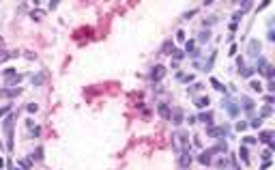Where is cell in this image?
<instances>
[{
	"instance_id": "42",
	"label": "cell",
	"mask_w": 275,
	"mask_h": 170,
	"mask_svg": "<svg viewBox=\"0 0 275 170\" xmlns=\"http://www.w3.org/2000/svg\"><path fill=\"white\" fill-rule=\"evenodd\" d=\"M13 170H19V168H13Z\"/></svg>"
},
{
	"instance_id": "37",
	"label": "cell",
	"mask_w": 275,
	"mask_h": 170,
	"mask_svg": "<svg viewBox=\"0 0 275 170\" xmlns=\"http://www.w3.org/2000/svg\"><path fill=\"white\" fill-rule=\"evenodd\" d=\"M264 103L271 106V103H273V95H267V97H264Z\"/></svg>"
},
{
	"instance_id": "28",
	"label": "cell",
	"mask_w": 275,
	"mask_h": 170,
	"mask_svg": "<svg viewBox=\"0 0 275 170\" xmlns=\"http://www.w3.org/2000/svg\"><path fill=\"white\" fill-rule=\"evenodd\" d=\"M217 168H228V159L226 157H222V159H217V164H215Z\"/></svg>"
},
{
	"instance_id": "14",
	"label": "cell",
	"mask_w": 275,
	"mask_h": 170,
	"mask_svg": "<svg viewBox=\"0 0 275 170\" xmlns=\"http://www.w3.org/2000/svg\"><path fill=\"white\" fill-rule=\"evenodd\" d=\"M239 108H245V110H252V108H254V101H252L249 97H241V101H239Z\"/></svg>"
},
{
	"instance_id": "40",
	"label": "cell",
	"mask_w": 275,
	"mask_h": 170,
	"mask_svg": "<svg viewBox=\"0 0 275 170\" xmlns=\"http://www.w3.org/2000/svg\"><path fill=\"white\" fill-rule=\"evenodd\" d=\"M6 110H9V106H4V108H0V116H4V114H6Z\"/></svg>"
},
{
	"instance_id": "7",
	"label": "cell",
	"mask_w": 275,
	"mask_h": 170,
	"mask_svg": "<svg viewBox=\"0 0 275 170\" xmlns=\"http://www.w3.org/2000/svg\"><path fill=\"white\" fill-rule=\"evenodd\" d=\"M15 119H17V114H9V116H6V121L2 123V129L6 131V136H9V133H13V131H11V127H13Z\"/></svg>"
},
{
	"instance_id": "1",
	"label": "cell",
	"mask_w": 275,
	"mask_h": 170,
	"mask_svg": "<svg viewBox=\"0 0 275 170\" xmlns=\"http://www.w3.org/2000/svg\"><path fill=\"white\" fill-rule=\"evenodd\" d=\"M172 146L181 153V151H191L189 149V136L185 131H174L172 133Z\"/></svg>"
},
{
	"instance_id": "34",
	"label": "cell",
	"mask_w": 275,
	"mask_h": 170,
	"mask_svg": "<svg viewBox=\"0 0 275 170\" xmlns=\"http://www.w3.org/2000/svg\"><path fill=\"white\" fill-rule=\"evenodd\" d=\"M236 129H239V131L247 129V123H245V121H239V123H236Z\"/></svg>"
},
{
	"instance_id": "5",
	"label": "cell",
	"mask_w": 275,
	"mask_h": 170,
	"mask_svg": "<svg viewBox=\"0 0 275 170\" xmlns=\"http://www.w3.org/2000/svg\"><path fill=\"white\" fill-rule=\"evenodd\" d=\"M206 133H209L211 138H222V136L228 133V127H224V125H222V127H209L206 129Z\"/></svg>"
},
{
	"instance_id": "16",
	"label": "cell",
	"mask_w": 275,
	"mask_h": 170,
	"mask_svg": "<svg viewBox=\"0 0 275 170\" xmlns=\"http://www.w3.org/2000/svg\"><path fill=\"white\" fill-rule=\"evenodd\" d=\"M193 103H196V106H198V108H209V103H211V99H209V97H204V95H202V97H198V99H196V101H193Z\"/></svg>"
},
{
	"instance_id": "3",
	"label": "cell",
	"mask_w": 275,
	"mask_h": 170,
	"mask_svg": "<svg viewBox=\"0 0 275 170\" xmlns=\"http://www.w3.org/2000/svg\"><path fill=\"white\" fill-rule=\"evenodd\" d=\"M191 162H193V157H191V151H181V155H179V164H181V168H189L191 166Z\"/></svg>"
},
{
	"instance_id": "24",
	"label": "cell",
	"mask_w": 275,
	"mask_h": 170,
	"mask_svg": "<svg viewBox=\"0 0 275 170\" xmlns=\"http://www.w3.org/2000/svg\"><path fill=\"white\" fill-rule=\"evenodd\" d=\"M239 153H241V159H243V162L247 164V162H249V155H247V149H245V146H241V151H239Z\"/></svg>"
},
{
	"instance_id": "23",
	"label": "cell",
	"mask_w": 275,
	"mask_h": 170,
	"mask_svg": "<svg viewBox=\"0 0 275 170\" xmlns=\"http://www.w3.org/2000/svg\"><path fill=\"white\" fill-rule=\"evenodd\" d=\"M211 84L215 86L217 90H222V93H226V86H224V84H219V80H215V78H213V80H211Z\"/></svg>"
},
{
	"instance_id": "32",
	"label": "cell",
	"mask_w": 275,
	"mask_h": 170,
	"mask_svg": "<svg viewBox=\"0 0 275 170\" xmlns=\"http://www.w3.org/2000/svg\"><path fill=\"white\" fill-rule=\"evenodd\" d=\"M209 37H211V33H209V30H204V33H200V37H198V39H200V41H206Z\"/></svg>"
},
{
	"instance_id": "43",
	"label": "cell",
	"mask_w": 275,
	"mask_h": 170,
	"mask_svg": "<svg viewBox=\"0 0 275 170\" xmlns=\"http://www.w3.org/2000/svg\"><path fill=\"white\" fill-rule=\"evenodd\" d=\"M185 170H189V168H185Z\"/></svg>"
},
{
	"instance_id": "31",
	"label": "cell",
	"mask_w": 275,
	"mask_h": 170,
	"mask_svg": "<svg viewBox=\"0 0 275 170\" xmlns=\"http://www.w3.org/2000/svg\"><path fill=\"white\" fill-rule=\"evenodd\" d=\"M193 45H196L193 41H187V43H185V50H187V54H191V52H193Z\"/></svg>"
},
{
	"instance_id": "9",
	"label": "cell",
	"mask_w": 275,
	"mask_h": 170,
	"mask_svg": "<svg viewBox=\"0 0 275 170\" xmlns=\"http://www.w3.org/2000/svg\"><path fill=\"white\" fill-rule=\"evenodd\" d=\"M196 119H198L200 123L209 125V127H211V123H213V114H211V112H202V114H200V116H196Z\"/></svg>"
},
{
	"instance_id": "8",
	"label": "cell",
	"mask_w": 275,
	"mask_h": 170,
	"mask_svg": "<svg viewBox=\"0 0 275 170\" xmlns=\"http://www.w3.org/2000/svg\"><path fill=\"white\" fill-rule=\"evenodd\" d=\"M258 54H260V41L252 39L249 41V56H258Z\"/></svg>"
},
{
	"instance_id": "15",
	"label": "cell",
	"mask_w": 275,
	"mask_h": 170,
	"mask_svg": "<svg viewBox=\"0 0 275 170\" xmlns=\"http://www.w3.org/2000/svg\"><path fill=\"white\" fill-rule=\"evenodd\" d=\"M211 155H213L211 151H204V153H202V155L198 157V162H200L202 166H209V164H211Z\"/></svg>"
},
{
	"instance_id": "20",
	"label": "cell",
	"mask_w": 275,
	"mask_h": 170,
	"mask_svg": "<svg viewBox=\"0 0 275 170\" xmlns=\"http://www.w3.org/2000/svg\"><path fill=\"white\" fill-rule=\"evenodd\" d=\"M271 114H273V108H271V106H264V108L260 110V114H258V116L262 119V116H271Z\"/></svg>"
},
{
	"instance_id": "21",
	"label": "cell",
	"mask_w": 275,
	"mask_h": 170,
	"mask_svg": "<svg viewBox=\"0 0 275 170\" xmlns=\"http://www.w3.org/2000/svg\"><path fill=\"white\" fill-rule=\"evenodd\" d=\"M17 166H22L24 170H30L32 168V164H30V159H17Z\"/></svg>"
},
{
	"instance_id": "29",
	"label": "cell",
	"mask_w": 275,
	"mask_h": 170,
	"mask_svg": "<svg viewBox=\"0 0 275 170\" xmlns=\"http://www.w3.org/2000/svg\"><path fill=\"white\" fill-rule=\"evenodd\" d=\"M179 80H181V82H191V80H193V76H187V73H179Z\"/></svg>"
},
{
	"instance_id": "36",
	"label": "cell",
	"mask_w": 275,
	"mask_h": 170,
	"mask_svg": "<svg viewBox=\"0 0 275 170\" xmlns=\"http://www.w3.org/2000/svg\"><path fill=\"white\" fill-rule=\"evenodd\" d=\"M176 39H179V41H185V30H179V33H176Z\"/></svg>"
},
{
	"instance_id": "38",
	"label": "cell",
	"mask_w": 275,
	"mask_h": 170,
	"mask_svg": "<svg viewBox=\"0 0 275 170\" xmlns=\"http://www.w3.org/2000/svg\"><path fill=\"white\" fill-rule=\"evenodd\" d=\"M243 142H245V144H254V142H258V140H256V138H245Z\"/></svg>"
},
{
	"instance_id": "19",
	"label": "cell",
	"mask_w": 275,
	"mask_h": 170,
	"mask_svg": "<svg viewBox=\"0 0 275 170\" xmlns=\"http://www.w3.org/2000/svg\"><path fill=\"white\" fill-rule=\"evenodd\" d=\"M30 159H37V162H41V159H43V149L39 146L37 151H32V155H30Z\"/></svg>"
},
{
	"instance_id": "33",
	"label": "cell",
	"mask_w": 275,
	"mask_h": 170,
	"mask_svg": "<svg viewBox=\"0 0 275 170\" xmlns=\"http://www.w3.org/2000/svg\"><path fill=\"white\" fill-rule=\"evenodd\" d=\"M249 125H252V127H260V125H262V119L258 116V119H254V121H252Z\"/></svg>"
},
{
	"instance_id": "11",
	"label": "cell",
	"mask_w": 275,
	"mask_h": 170,
	"mask_svg": "<svg viewBox=\"0 0 275 170\" xmlns=\"http://www.w3.org/2000/svg\"><path fill=\"white\" fill-rule=\"evenodd\" d=\"M211 153H222V155H226V153H228V144H226V142H217V144L211 149Z\"/></svg>"
},
{
	"instance_id": "25",
	"label": "cell",
	"mask_w": 275,
	"mask_h": 170,
	"mask_svg": "<svg viewBox=\"0 0 275 170\" xmlns=\"http://www.w3.org/2000/svg\"><path fill=\"white\" fill-rule=\"evenodd\" d=\"M22 82V76H15V78H11V80H6V84H11V86H17Z\"/></svg>"
},
{
	"instance_id": "12",
	"label": "cell",
	"mask_w": 275,
	"mask_h": 170,
	"mask_svg": "<svg viewBox=\"0 0 275 170\" xmlns=\"http://www.w3.org/2000/svg\"><path fill=\"white\" fill-rule=\"evenodd\" d=\"M22 90L19 88H13V90H9V88H2L0 90V97H6V99H11V97H17Z\"/></svg>"
},
{
	"instance_id": "4",
	"label": "cell",
	"mask_w": 275,
	"mask_h": 170,
	"mask_svg": "<svg viewBox=\"0 0 275 170\" xmlns=\"http://www.w3.org/2000/svg\"><path fill=\"white\" fill-rule=\"evenodd\" d=\"M170 121H172L174 125H181V123L185 121L183 110H181V108H172V110H170Z\"/></svg>"
},
{
	"instance_id": "27",
	"label": "cell",
	"mask_w": 275,
	"mask_h": 170,
	"mask_svg": "<svg viewBox=\"0 0 275 170\" xmlns=\"http://www.w3.org/2000/svg\"><path fill=\"white\" fill-rule=\"evenodd\" d=\"M271 153H273L271 149H264V151H262V159H264V162H271Z\"/></svg>"
},
{
	"instance_id": "17",
	"label": "cell",
	"mask_w": 275,
	"mask_h": 170,
	"mask_svg": "<svg viewBox=\"0 0 275 170\" xmlns=\"http://www.w3.org/2000/svg\"><path fill=\"white\" fill-rule=\"evenodd\" d=\"M157 112H159L163 119H170V108H168L166 103H159V106H157Z\"/></svg>"
},
{
	"instance_id": "18",
	"label": "cell",
	"mask_w": 275,
	"mask_h": 170,
	"mask_svg": "<svg viewBox=\"0 0 275 170\" xmlns=\"http://www.w3.org/2000/svg\"><path fill=\"white\" fill-rule=\"evenodd\" d=\"M2 73H4V78H6V80H11V78H15V76H17V69H15V67H9V69H4Z\"/></svg>"
},
{
	"instance_id": "10",
	"label": "cell",
	"mask_w": 275,
	"mask_h": 170,
	"mask_svg": "<svg viewBox=\"0 0 275 170\" xmlns=\"http://www.w3.org/2000/svg\"><path fill=\"white\" fill-rule=\"evenodd\" d=\"M256 140H260V142H267V144H269V142H273V131H271V129H267V131H262Z\"/></svg>"
},
{
	"instance_id": "26",
	"label": "cell",
	"mask_w": 275,
	"mask_h": 170,
	"mask_svg": "<svg viewBox=\"0 0 275 170\" xmlns=\"http://www.w3.org/2000/svg\"><path fill=\"white\" fill-rule=\"evenodd\" d=\"M249 84H252V88H254V90H258V93L262 90V84H260V80H252Z\"/></svg>"
},
{
	"instance_id": "22",
	"label": "cell",
	"mask_w": 275,
	"mask_h": 170,
	"mask_svg": "<svg viewBox=\"0 0 275 170\" xmlns=\"http://www.w3.org/2000/svg\"><path fill=\"white\" fill-rule=\"evenodd\" d=\"M32 84H35V86H41V84H43V73L32 76Z\"/></svg>"
},
{
	"instance_id": "41",
	"label": "cell",
	"mask_w": 275,
	"mask_h": 170,
	"mask_svg": "<svg viewBox=\"0 0 275 170\" xmlns=\"http://www.w3.org/2000/svg\"><path fill=\"white\" fill-rule=\"evenodd\" d=\"M234 170H241V168H234Z\"/></svg>"
},
{
	"instance_id": "13",
	"label": "cell",
	"mask_w": 275,
	"mask_h": 170,
	"mask_svg": "<svg viewBox=\"0 0 275 170\" xmlns=\"http://www.w3.org/2000/svg\"><path fill=\"white\" fill-rule=\"evenodd\" d=\"M174 50H176L174 47V41H170V39L161 45V54H174Z\"/></svg>"
},
{
	"instance_id": "39",
	"label": "cell",
	"mask_w": 275,
	"mask_h": 170,
	"mask_svg": "<svg viewBox=\"0 0 275 170\" xmlns=\"http://www.w3.org/2000/svg\"><path fill=\"white\" fill-rule=\"evenodd\" d=\"M9 56H11V54H6V52H0V60H6Z\"/></svg>"
},
{
	"instance_id": "2",
	"label": "cell",
	"mask_w": 275,
	"mask_h": 170,
	"mask_svg": "<svg viewBox=\"0 0 275 170\" xmlns=\"http://www.w3.org/2000/svg\"><path fill=\"white\" fill-rule=\"evenodd\" d=\"M163 76H166V67L163 65H155L153 71H150V80L153 82H159V80H163Z\"/></svg>"
},
{
	"instance_id": "35",
	"label": "cell",
	"mask_w": 275,
	"mask_h": 170,
	"mask_svg": "<svg viewBox=\"0 0 275 170\" xmlns=\"http://www.w3.org/2000/svg\"><path fill=\"white\" fill-rule=\"evenodd\" d=\"M249 7H252V2H247V0H245V2H241V13H243V11H247Z\"/></svg>"
},
{
	"instance_id": "6",
	"label": "cell",
	"mask_w": 275,
	"mask_h": 170,
	"mask_svg": "<svg viewBox=\"0 0 275 170\" xmlns=\"http://www.w3.org/2000/svg\"><path fill=\"white\" fill-rule=\"evenodd\" d=\"M222 106H226V110H228L230 116H236V114H239V103H234L232 99H224Z\"/></svg>"
},
{
	"instance_id": "30",
	"label": "cell",
	"mask_w": 275,
	"mask_h": 170,
	"mask_svg": "<svg viewBox=\"0 0 275 170\" xmlns=\"http://www.w3.org/2000/svg\"><path fill=\"white\" fill-rule=\"evenodd\" d=\"M26 110H28L30 114H35V112L39 110V106H37V103H28V108H26Z\"/></svg>"
}]
</instances>
